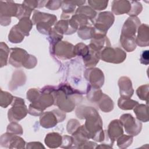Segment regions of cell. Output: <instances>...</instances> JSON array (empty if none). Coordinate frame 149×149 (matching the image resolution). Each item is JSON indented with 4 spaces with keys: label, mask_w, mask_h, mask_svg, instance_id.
I'll return each mask as SVG.
<instances>
[{
    "label": "cell",
    "mask_w": 149,
    "mask_h": 149,
    "mask_svg": "<svg viewBox=\"0 0 149 149\" xmlns=\"http://www.w3.org/2000/svg\"><path fill=\"white\" fill-rule=\"evenodd\" d=\"M76 114L80 119H86L84 125L90 139L98 142L104 141L105 131L102 130V119L95 108L91 107L81 106L77 108Z\"/></svg>",
    "instance_id": "6da1fadb"
},
{
    "label": "cell",
    "mask_w": 149,
    "mask_h": 149,
    "mask_svg": "<svg viewBox=\"0 0 149 149\" xmlns=\"http://www.w3.org/2000/svg\"><path fill=\"white\" fill-rule=\"evenodd\" d=\"M83 94L80 91L73 89L68 84H61L54 91V104L63 112L72 111L77 101H80Z\"/></svg>",
    "instance_id": "7a4b0ae2"
},
{
    "label": "cell",
    "mask_w": 149,
    "mask_h": 149,
    "mask_svg": "<svg viewBox=\"0 0 149 149\" xmlns=\"http://www.w3.org/2000/svg\"><path fill=\"white\" fill-rule=\"evenodd\" d=\"M55 87L47 86L43 87L41 90L38 98L29 105L28 112L33 116L41 115L44 110L52 105L55 102L54 91Z\"/></svg>",
    "instance_id": "3957f363"
},
{
    "label": "cell",
    "mask_w": 149,
    "mask_h": 149,
    "mask_svg": "<svg viewBox=\"0 0 149 149\" xmlns=\"http://www.w3.org/2000/svg\"><path fill=\"white\" fill-rule=\"evenodd\" d=\"M115 17L110 12H103L99 13L94 23L93 38H102L106 36L108 29L113 24Z\"/></svg>",
    "instance_id": "277c9868"
},
{
    "label": "cell",
    "mask_w": 149,
    "mask_h": 149,
    "mask_svg": "<svg viewBox=\"0 0 149 149\" xmlns=\"http://www.w3.org/2000/svg\"><path fill=\"white\" fill-rule=\"evenodd\" d=\"M12 105L8 112V118L10 122L19 121L26 116L28 109L23 99L14 97Z\"/></svg>",
    "instance_id": "5b68a950"
},
{
    "label": "cell",
    "mask_w": 149,
    "mask_h": 149,
    "mask_svg": "<svg viewBox=\"0 0 149 149\" xmlns=\"http://www.w3.org/2000/svg\"><path fill=\"white\" fill-rule=\"evenodd\" d=\"M18 4L13 1H0V23L3 26H8L11 22L10 17L17 15Z\"/></svg>",
    "instance_id": "8992f818"
},
{
    "label": "cell",
    "mask_w": 149,
    "mask_h": 149,
    "mask_svg": "<svg viewBox=\"0 0 149 149\" xmlns=\"http://www.w3.org/2000/svg\"><path fill=\"white\" fill-rule=\"evenodd\" d=\"M66 118V114L62 110L54 109L42 113L40 118V125L44 128L53 127L58 122L63 121Z\"/></svg>",
    "instance_id": "52a82bcc"
},
{
    "label": "cell",
    "mask_w": 149,
    "mask_h": 149,
    "mask_svg": "<svg viewBox=\"0 0 149 149\" xmlns=\"http://www.w3.org/2000/svg\"><path fill=\"white\" fill-rule=\"evenodd\" d=\"M126 58V52L120 48L110 47L104 48L100 52V59L102 61L113 63L123 62Z\"/></svg>",
    "instance_id": "ba28073f"
},
{
    "label": "cell",
    "mask_w": 149,
    "mask_h": 149,
    "mask_svg": "<svg viewBox=\"0 0 149 149\" xmlns=\"http://www.w3.org/2000/svg\"><path fill=\"white\" fill-rule=\"evenodd\" d=\"M74 45L67 41H60L51 48V52L61 59H68L74 57Z\"/></svg>",
    "instance_id": "9c48e42d"
},
{
    "label": "cell",
    "mask_w": 149,
    "mask_h": 149,
    "mask_svg": "<svg viewBox=\"0 0 149 149\" xmlns=\"http://www.w3.org/2000/svg\"><path fill=\"white\" fill-rule=\"evenodd\" d=\"M120 120L124 126L126 132L129 135L136 136L140 132L142 127L141 123L132 115L123 114L120 117Z\"/></svg>",
    "instance_id": "30bf717a"
},
{
    "label": "cell",
    "mask_w": 149,
    "mask_h": 149,
    "mask_svg": "<svg viewBox=\"0 0 149 149\" xmlns=\"http://www.w3.org/2000/svg\"><path fill=\"white\" fill-rule=\"evenodd\" d=\"M25 141L22 137L6 132L1 136L0 144L2 147L8 148H24Z\"/></svg>",
    "instance_id": "8fae6325"
},
{
    "label": "cell",
    "mask_w": 149,
    "mask_h": 149,
    "mask_svg": "<svg viewBox=\"0 0 149 149\" xmlns=\"http://www.w3.org/2000/svg\"><path fill=\"white\" fill-rule=\"evenodd\" d=\"M85 78L93 86L101 88L104 83L103 72L98 68H90L86 69L84 73Z\"/></svg>",
    "instance_id": "7c38bea8"
},
{
    "label": "cell",
    "mask_w": 149,
    "mask_h": 149,
    "mask_svg": "<svg viewBox=\"0 0 149 149\" xmlns=\"http://www.w3.org/2000/svg\"><path fill=\"white\" fill-rule=\"evenodd\" d=\"M140 24V21L136 16H130L125 21L121 31V35L125 37H135L137 29Z\"/></svg>",
    "instance_id": "4fadbf2b"
},
{
    "label": "cell",
    "mask_w": 149,
    "mask_h": 149,
    "mask_svg": "<svg viewBox=\"0 0 149 149\" xmlns=\"http://www.w3.org/2000/svg\"><path fill=\"white\" fill-rule=\"evenodd\" d=\"M27 52L23 49L12 48L10 49L9 63L13 66L19 68L23 66V62L27 55Z\"/></svg>",
    "instance_id": "5bb4252c"
},
{
    "label": "cell",
    "mask_w": 149,
    "mask_h": 149,
    "mask_svg": "<svg viewBox=\"0 0 149 149\" xmlns=\"http://www.w3.org/2000/svg\"><path fill=\"white\" fill-rule=\"evenodd\" d=\"M123 125L120 120L115 119L112 120L108 125L107 133L110 140L114 143L117 139L123 134Z\"/></svg>",
    "instance_id": "9a60e30c"
},
{
    "label": "cell",
    "mask_w": 149,
    "mask_h": 149,
    "mask_svg": "<svg viewBox=\"0 0 149 149\" xmlns=\"http://www.w3.org/2000/svg\"><path fill=\"white\" fill-rule=\"evenodd\" d=\"M118 86L121 97L130 98L132 96L134 90L132 87V81L129 77L126 76L120 77L118 80Z\"/></svg>",
    "instance_id": "2e32d148"
},
{
    "label": "cell",
    "mask_w": 149,
    "mask_h": 149,
    "mask_svg": "<svg viewBox=\"0 0 149 149\" xmlns=\"http://www.w3.org/2000/svg\"><path fill=\"white\" fill-rule=\"evenodd\" d=\"M57 18L54 15L35 11L32 18V22L34 24H37L40 22L47 23L52 26L56 22Z\"/></svg>",
    "instance_id": "e0dca14e"
},
{
    "label": "cell",
    "mask_w": 149,
    "mask_h": 149,
    "mask_svg": "<svg viewBox=\"0 0 149 149\" xmlns=\"http://www.w3.org/2000/svg\"><path fill=\"white\" fill-rule=\"evenodd\" d=\"M111 9L112 12L117 15L128 13L131 9V3L129 1H113Z\"/></svg>",
    "instance_id": "ac0fdd59"
},
{
    "label": "cell",
    "mask_w": 149,
    "mask_h": 149,
    "mask_svg": "<svg viewBox=\"0 0 149 149\" xmlns=\"http://www.w3.org/2000/svg\"><path fill=\"white\" fill-rule=\"evenodd\" d=\"M26 80L24 73L22 70L15 71L12 75V79L9 83V88L11 91H13L18 87L24 85Z\"/></svg>",
    "instance_id": "d6986e66"
},
{
    "label": "cell",
    "mask_w": 149,
    "mask_h": 149,
    "mask_svg": "<svg viewBox=\"0 0 149 149\" xmlns=\"http://www.w3.org/2000/svg\"><path fill=\"white\" fill-rule=\"evenodd\" d=\"M138 29V34L136 38H135L136 43L140 47L147 46L148 45V25L141 24Z\"/></svg>",
    "instance_id": "ffe728a7"
},
{
    "label": "cell",
    "mask_w": 149,
    "mask_h": 149,
    "mask_svg": "<svg viewBox=\"0 0 149 149\" xmlns=\"http://www.w3.org/2000/svg\"><path fill=\"white\" fill-rule=\"evenodd\" d=\"M88 46L94 50L101 52L104 48L110 47L109 40L107 36L102 38H93Z\"/></svg>",
    "instance_id": "44dd1931"
},
{
    "label": "cell",
    "mask_w": 149,
    "mask_h": 149,
    "mask_svg": "<svg viewBox=\"0 0 149 149\" xmlns=\"http://www.w3.org/2000/svg\"><path fill=\"white\" fill-rule=\"evenodd\" d=\"M62 141V136L58 133H50L47 134L45 138V143L49 148H57L61 146Z\"/></svg>",
    "instance_id": "7402d4cb"
},
{
    "label": "cell",
    "mask_w": 149,
    "mask_h": 149,
    "mask_svg": "<svg viewBox=\"0 0 149 149\" xmlns=\"http://www.w3.org/2000/svg\"><path fill=\"white\" fill-rule=\"evenodd\" d=\"M103 93L99 87L93 86L89 84L87 89V99L92 102H98Z\"/></svg>",
    "instance_id": "603a6c76"
},
{
    "label": "cell",
    "mask_w": 149,
    "mask_h": 149,
    "mask_svg": "<svg viewBox=\"0 0 149 149\" xmlns=\"http://www.w3.org/2000/svg\"><path fill=\"white\" fill-rule=\"evenodd\" d=\"M88 47L90 49V52L83 59L86 66H94L99 62V60L100 59V52L94 50L89 46Z\"/></svg>",
    "instance_id": "cb8c5ba5"
},
{
    "label": "cell",
    "mask_w": 149,
    "mask_h": 149,
    "mask_svg": "<svg viewBox=\"0 0 149 149\" xmlns=\"http://www.w3.org/2000/svg\"><path fill=\"white\" fill-rule=\"evenodd\" d=\"M97 104L100 109L104 112H111L113 109L114 104L113 101L105 94H102Z\"/></svg>",
    "instance_id": "d4e9b609"
},
{
    "label": "cell",
    "mask_w": 149,
    "mask_h": 149,
    "mask_svg": "<svg viewBox=\"0 0 149 149\" xmlns=\"http://www.w3.org/2000/svg\"><path fill=\"white\" fill-rule=\"evenodd\" d=\"M62 9V13L61 16L62 19L66 20L70 18V16L74 12L76 5L72 1H63L62 2L61 5Z\"/></svg>",
    "instance_id": "484cf974"
},
{
    "label": "cell",
    "mask_w": 149,
    "mask_h": 149,
    "mask_svg": "<svg viewBox=\"0 0 149 149\" xmlns=\"http://www.w3.org/2000/svg\"><path fill=\"white\" fill-rule=\"evenodd\" d=\"M32 21L28 17H23L19 20L16 24L17 27L23 33L24 36H28L33 26Z\"/></svg>",
    "instance_id": "4316f807"
},
{
    "label": "cell",
    "mask_w": 149,
    "mask_h": 149,
    "mask_svg": "<svg viewBox=\"0 0 149 149\" xmlns=\"http://www.w3.org/2000/svg\"><path fill=\"white\" fill-rule=\"evenodd\" d=\"M24 38V36L19 30L16 25L13 26L9 31L8 40L12 43H20Z\"/></svg>",
    "instance_id": "83f0119b"
},
{
    "label": "cell",
    "mask_w": 149,
    "mask_h": 149,
    "mask_svg": "<svg viewBox=\"0 0 149 149\" xmlns=\"http://www.w3.org/2000/svg\"><path fill=\"white\" fill-rule=\"evenodd\" d=\"M139 103L137 101L131 100L128 97H120L118 101V105L119 108L123 110H130L133 109Z\"/></svg>",
    "instance_id": "f1b7e54d"
},
{
    "label": "cell",
    "mask_w": 149,
    "mask_h": 149,
    "mask_svg": "<svg viewBox=\"0 0 149 149\" xmlns=\"http://www.w3.org/2000/svg\"><path fill=\"white\" fill-rule=\"evenodd\" d=\"M120 41L122 47L127 52H132L136 48L135 37L120 36Z\"/></svg>",
    "instance_id": "f546056e"
},
{
    "label": "cell",
    "mask_w": 149,
    "mask_h": 149,
    "mask_svg": "<svg viewBox=\"0 0 149 149\" xmlns=\"http://www.w3.org/2000/svg\"><path fill=\"white\" fill-rule=\"evenodd\" d=\"M134 112L139 120L142 122H147L148 120L147 106L144 104L137 105L134 107Z\"/></svg>",
    "instance_id": "4dcf8cb0"
},
{
    "label": "cell",
    "mask_w": 149,
    "mask_h": 149,
    "mask_svg": "<svg viewBox=\"0 0 149 149\" xmlns=\"http://www.w3.org/2000/svg\"><path fill=\"white\" fill-rule=\"evenodd\" d=\"M10 49L3 42L0 43V66L3 67L7 65Z\"/></svg>",
    "instance_id": "1f68e13d"
},
{
    "label": "cell",
    "mask_w": 149,
    "mask_h": 149,
    "mask_svg": "<svg viewBox=\"0 0 149 149\" xmlns=\"http://www.w3.org/2000/svg\"><path fill=\"white\" fill-rule=\"evenodd\" d=\"M14 97L7 91H3L1 89L0 93V105L2 108L8 107L10 104L12 103Z\"/></svg>",
    "instance_id": "d6a6232c"
},
{
    "label": "cell",
    "mask_w": 149,
    "mask_h": 149,
    "mask_svg": "<svg viewBox=\"0 0 149 149\" xmlns=\"http://www.w3.org/2000/svg\"><path fill=\"white\" fill-rule=\"evenodd\" d=\"M75 13H80L83 15L84 16L88 18L90 20L94 19L97 15V12L92 8L88 6H83L79 7L76 10Z\"/></svg>",
    "instance_id": "836d02e7"
},
{
    "label": "cell",
    "mask_w": 149,
    "mask_h": 149,
    "mask_svg": "<svg viewBox=\"0 0 149 149\" xmlns=\"http://www.w3.org/2000/svg\"><path fill=\"white\" fill-rule=\"evenodd\" d=\"M77 34L79 37L83 40H87L93 38V27L90 26H83L79 28Z\"/></svg>",
    "instance_id": "e575fe53"
},
{
    "label": "cell",
    "mask_w": 149,
    "mask_h": 149,
    "mask_svg": "<svg viewBox=\"0 0 149 149\" xmlns=\"http://www.w3.org/2000/svg\"><path fill=\"white\" fill-rule=\"evenodd\" d=\"M133 136L122 134L117 139V145L120 148L128 147L133 142Z\"/></svg>",
    "instance_id": "d590c367"
},
{
    "label": "cell",
    "mask_w": 149,
    "mask_h": 149,
    "mask_svg": "<svg viewBox=\"0 0 149 149\" xmlns=\"http://www.w3.org/2000/svg\"><path fill=\"white\" fill-rule=\"evenodd\" d=\"M32 11L31 9L24 4H18V10L16 17L19 20L23 17L29 18Z\"/></svg>",
    "instance_id": "8d00e7d4"
},
{
    "label": "cell",
    "mask_w": 149,
    "mask_h": 149,
    "mask_svg": "<svg viewBox=\"0 0 149 149\" xmlns=\"http://www.w3.org/2000/svg\"><path fill=\"white\" fill-rule=\"evenodd\" d=\"M90 49L88 45L83 43H78L74 47V53L75 55H79L84 58L89 53Z\"/></svg>",
    "instance_id": "74e56055"
},
{
    "label": "cell",
    "mask_w": 149,
    "mask_h": 149,
    "mask_svg": "<svg viewBox=\"0 0 149 149\" xmlns=\"http://www.w3.org/2000/svg\"><path fill=\"white\" fill-rule=\"evenodd\" d=\"M6 132L16 135H22L23 134V129L22 126L16 122H11L6 129Z\"/></svg>",
    "instance_id": "f35d334b"
},
{
    "label": "cell",
    "mask_w": 149,
    "mask_h": 149,
    "mask_svg": "<svg viewBox=\"0 0 149 149\" xmlns=\"http://www.w3.org/2000/svg\"><path fill=\"white\" fill-rule=\"evenodd\" d=\"M88 4L92 7L93 9L101 10L105 9L108 6V1H95L90 0L88 1Z\"/></svg>",
    "instance_id": "ab89813d"
},
{
    "label": "cell",
    "mask_w": 149,
    "mask_h": 149,
    "mask_svg": "<svg viewBox=\"0 0 149 149\" xmlns=\"http://www.w3.org/2000/svg\"><path fill=\"white\" fill-rule=\"evenodd\" d=\"M36 27L40 33L45 35H50L52 30V26L47 23L40 22L36 24Z\"/></svg>",
    "instance_id": "60d3db41"
},
{
    "label": "cell",
    "mask_w": 149,
    "mask_h": 149,
    "mask_svg": "<svg viewBox=\"0 0 149 149\" xmlns=\"http://www.w3.org/2000/svg\"><path fill=\"white\" fill-rule=\"evenodd\" d=\"M131 9L127 13L130 16H136L139 15L142 10L141 4L137 1H130Z\"/></svg>",
    "instance_id": "b9f144b4"
},
{
    "label": "cell",
    "mask_w": 149,
    "mask_h": 149,
    "mask_svg": "<svg viewBox=\"0 0 149 149\" xmlns=\"http://www.w3.org/2000/svg\"><path fill=\"white\" fill-rule=\"evenodd\" d=\"M37 63V58L32 55L27 54L24 62L23 66L27 69H32L36 66Z\"/></svg>",
    "instance_id": "7bdbcfd3"
},
{
    "label": "cell",
    "mask_w": 149,
    "mask_h": 149,
    "mask_svg": "<svg viewBox=\"0 0 149 149\" xmlns=\"http://www.w3.org/2000/svg\"><path fill=\"white\" fill-rule=\"evenodd\" d=\"M138 97L142 100H146L148 102V85H143L139 87L137 91Z\"/></svg>",
    "instance_id": "ee69618b"
},
{
    "label": "cell",
    "mask_w": 149,
    "mask_h": 149,
    "mask_svg": "<svg viewBox=\"0 0 149 149\" xmlns=\"http://www.w3.org/2000/svg\"><path fill=\"white\" fill-rule=\"evenodd\" d=\"M41 91L36 88H31L27 93V98L31 102H35L39 97Z\"/></svg>",
    "instance_id": "f6af8a7d"
},
{
    "label": "cell",
    "mask_w": 149,
    "mask_h": 149,
    "mask_svg": "<svg viewBox=\"0 0 149 149\" xmlns=\"http://www.w3.org/2000/svg\"><path fill=\"white\" fill-rule=\"evenodd\" d=\"M80 126V123L76 119H70L69 120L68 124H67V127L66 129L68 132L69 134H72L77 129L78 127Z\"/></svg>",
    "instance_id": "bcb514c9"
},
{
    "label": "cell",
    "mask_w": 149,
    "mask_h": 149,
    "mask_svg": "<svg viewBox=\"0 0 149 149\" xmlns=\"http://www.w3.org/2000/svg\"><path fill=\"white\" fill-rule=\"evenodd\" d=\"M73 145L74 146V140L73 137L67 136V135H64L62 136V144L60 146L61 148H73V146H72Z\"/></svg>",
    "instance_id": "7dc6e473"
},
{
    "label": "cell",
    "mask_w": 149,
    "mask_h": 149,
    "mask_svg": "<svg viewBox=\"0 0 149 149\" xmlns=\"http://www.w3.org/2000/svg\"><path fill=\"white\" fill-rule=\"evenodd\" d=\"M61 1H47L45 6L50 10H57L62 5Z\"/></svg>",
    "instance_id": "c3c4849f"
},
{
    "label": "cell",
    "mask_w": 149,
    "mask_h": 149,
    "mask_svg": "<svg viewBox=\"0 0 149 149\" xmlns=\"http://www.w3.org/2000/svg\"><path fill=\"white\" fill-rule=\"evenodd\" d=\"M149 54H148V50L143 51L140 56V61L141 63L144 65H148L149 63Z\"/></svg>",
    "instance_id": "681fc988"
},
{
    "label": "cell",
    "mask_w": 149,
    "mask_h": 149,
    "mask_svg": "<svg viewBox=\"0 0 149 149\" xmlns=\"http://www.w3.org/2000/svg\"><path fill=\"white\" fill-rule=\"evenodd\" d=\"M27 148H41L45 147L40 142H30L27 144Z\"/></svg>",
    "instance_id": "f907efd6"
},
{
    "label": "cell",
    "mask_w": 149,
    "mask_h": 149,
    "mask_svg": "<svg viewBox=\"0 0 149 149\" xmlns=\"http://www.w3.org/2000/svg\"><path fill=\"white\" fill-rule=\"evenodd\" d=\"M96 145H97V144L94 142H92L90 141H87L84 144L81 146L80 147V148H95Z\"/></svg>",
    "instance_id": "816d5d0a"
}]
</instances>
